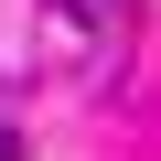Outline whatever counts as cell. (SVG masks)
Returning a JSON list of instances; mask_svg holds the SVG:
<instances>
[{"label":"cell","mask_w":161,"mask_h":161,"mask_svg":"<svg viewBox=\"0 0 161 161\" xmlns=\"http://www.w3.org/2000/svg\"><path fill=\"white\" fill-rule=\"evenodd\" d=\"M0 161H22V140H11V129H0Z\"/></svg>","instance_id":"7a4b0ae2"},{"label":"cell","mask_w":161,"mask_h":161,"mask_svg":"<svg viewBox=\"0 0 161 161\" xmlns=\"http://www.w3.org/2000/svg\"><path fill=\"white\" fill-rule=\"evenodd\" d=\"M75 22H129V0H64Z\"/></svg>","instance_id":"6da1fadb"}]
</instances>
